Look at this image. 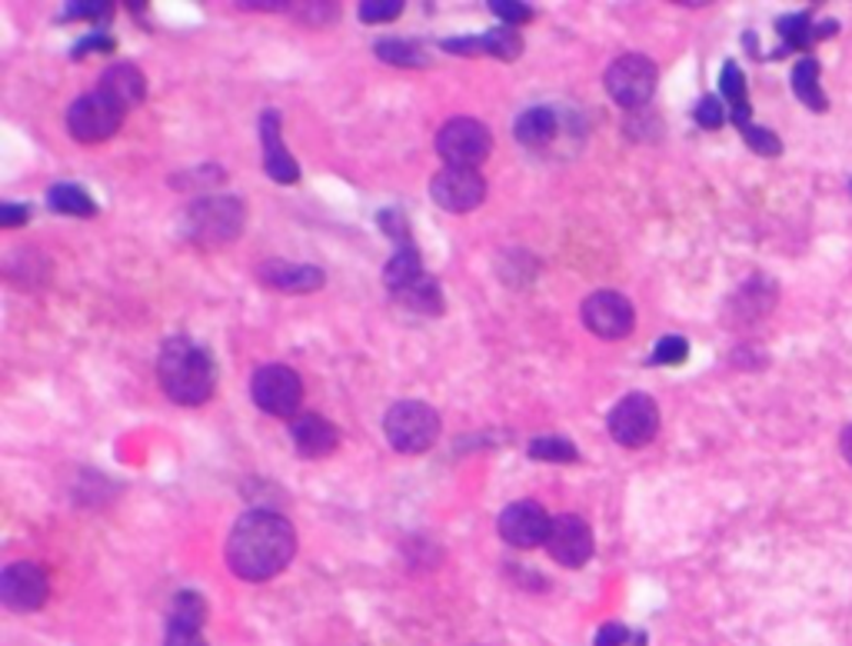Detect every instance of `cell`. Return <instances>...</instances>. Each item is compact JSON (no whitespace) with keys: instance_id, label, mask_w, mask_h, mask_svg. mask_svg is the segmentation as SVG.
<instances>
[{"instance_id":"cell-39","label":"cell","mask_w":852,"mask_h":646,"mask_svg":"<svg viewBox=\"0 0 852 646\" xmlns=\"http://www.w3.org/2000/svg\"><path fill=\"white\" fill-rule=\"evenodd\" d=\"M440 47H444V50H450V54H467V57L486 54V41H483V34H467V37H447V41H444Z\"/></svg>"},{"instance_id":"cell-5","label":"cell","mask_w":852,"mask_h":646,"mask_svg":"<svg viewBox=\"0 0 852 646\" xmlns=\"http://www.w3.org/2000/svg\"><path fill=\"white\" fill-rule=\"evenodd\" d=\"M493 150V134L476 117H453L437 134V153L447 168L476 171Z\"/></svg>"},{"instance_id":"cell-38","label":"cell","mask_w":852,"mask_h":646,"mask_svg":"<svg viewBox=\"0 0 852 646\" xmlns=\"http://www.w3.org/2000/svg\"><path fill=\"white\" fill-rule=\"evenodd\" d=\"M64 18H88V21H104L111 18V4L104 0H80V4H67Z\"/></svg>"},{"instance_id":"cell-6","label":"cell","mask_w":852,"mask_h":646,"mask_svg":"<svg viewBox=\"0 0 852 646\" xmlns=\"http://www.w3.org/2000/svg\"><path fill=\"white\" fill-rule=\"evenodd\" d=\"M250 396L253 403L270 414V417H287L293 420L300 414V403H303V380L293 367L284 364H267L253 373L250 380Z\"/></svg>"},{"instance_id":"cell-3","label":"cell","mask_w":852,"mask_h":646,"mask_svg":"<svg viewBox=\"0 0 852 646\" xmlns=\"http://www.w3.org/2000/svg\"><path fill=\"white\" fill-rule=\"evenodd\" d=\"M184 237L191 240V244L204 247V251H214V247H223L230 244V240H237L243 233V223H246V207L240 197H200L194 200L184 217Z\"/></svg>"},{"instance_id":"cell-34","label":"cell","mask_w":852,"mask_h":646,"mask_svg":"<svg viewBox=\"0 0 852 646\" xmlns=\"http://www.w3.org/2000/svg\"><path fill=\"white\" fill-rule=\"evenodd\" d=\"M626 643H633V646H643L646 643V636L640 633V636H633L630 633V626H623V623H603L600 626V633H596V639H592V646H626Z\"/></svg>"},{"instance_id":"cell-7","label":"cell","mask_w":852,"mask_h":646,"mask_svg":"<svg viewBox=\"0 0 852 646\" xmlns=\"http://www.w3.org/2000/svg\"><path fill=\"white\" fill-rule=\"evenodd\" d=\"M124 117H127V111L120 104H114L104 91H91L70 104L67 134L77 143H104L120 130Z\"/></svg>"},{"instance_id":"cell-12","label":"cell","mask_w":852,"mask_h":646,"mask_svg":"<svg viewBox=\"0 0 852 646\" xmlns=\"http://www.w3.org/2000/svg\"><path fill=\"white\" fill-rule=\"evenodd\" d=\"M550 527H553V517L537 500H517L499 514V537L517 550L546 546Z\"/></svg>"},{"instance_id":"cell-36","label":"cell","mask_w":852,"mask_h":646,"mask_svg":"<svg viewBox=\"0 0 852 646\" xmlns=\"http://www.w3.org/2000/svg\"><path fill=\"white\" fill-rule=\"evenodd\" d=\"M696 124L706 127V130H716L726 124V111H723V101L716 94H706L700 104H696Z\"/></svg>"},{"instance_id":"cell-17","label":"cell","mask_w":852,"mask_h":646,"mask_svg":"<svg viewBox=\"0 0 852 646\" xmlns=\"http://www.w3.org/2000/svg\"><path fill=\"white\" fill-rule=\"evenodd\" d=\"M257 277L284 293H313L323 287V270L310 264H287V261H267L257 267Z\"/></svg>"},{"instance_id":"cell-31","label":"cell","mask_w":852,"mask_h":646,"mask_svg":"<svg viewBox=\"0 0 852 646\" xmlns=\"http://www.w3.org/2000/svg\"><path fill=\"white\" fill-rule=\"evenodd\" d=\"M690 357V344H687V337H676V334H666L659 344H656V350H653V364H669V367H676V364H683Z\"/></svg>"},{"instance_id":"cell-14","label":"cell","mask_w":852,"mask_h":646,"mask_svg":"<svg viewBox=\"0 0 852 646\" xmlns=\"http://www.w3.org/2000/svg\"><path fill=\"white\" fill-rule=\"evenodd\" d=\"M546 553L560 563V567H586L592 556V530L579 514H560L553 517L550 527V540H546Z\"/></svg>"},{"instance_id":"cell-2","label":"cell","mask_w":852,"mask_h":646,"mask_svg":"<svg viewBox=\"0 0 852 646\" xmlns=\"http://www.w3.org/2000/svg\"><path fill=\"white\" fill-rule=\"evenodd\" d=\"M157 380L181 407H200L217 390V364L191 337H170L157 357Z\"/></svg>"},{"instance_id":"cell-40","label":"cell","mask_w":852,"mask_h":646,"mask_svg":"<svg viewBox=\"0 0 852 646\" xmlns=\"http://www.w3.org/2000/svg\"><path fill=\"white\" fill-rule=\"evenodd\" d=\"M31 220V207H24V204H0V227H8V230H14V227H21V223H27Z\"/></svg>"},{"instance_id":"cell-29","label":"cell","mask_w":852,"mask_h":646,"mask_svg":"<svg viewBox=\"0 0 852 646\" xmlns=\"http://www.w3.org/2000/svg\"><path fill=\"white\" fill-rule=\"evenodd\" d=\"M483 41H486V54L496 57V60H517L523 54V37L514 27H506V24L486 31Z\"/></svg>"},{"instance_id":"cell-23","label":"cell","mask_w":852,"mask_h":646,"mask_svg":"<svg viewBox=\"0 0 852 646\" xmlns=\"http://www.w3.org/2000/svg\"><path fill=\"white\" fill-rule=\"evenodd\" d=\"M773 300H776V287L765 280V277H752V280L739 290V297L729 303V310H733V313H742V320H756V316H762V313H770Z\"/></svg>"},{"instance_id":"cell-27","label":"cell","mask_w":852,"mask_h":646,"mask_svg":"<svg viewBox=\"0 0 852 646\" xmlns=\"http://www.w3.org/2000/svg\"><path fill=\"white\" fill-rule=\"evenodd\" d=\"M377 57L393 64V67H426V64H430V57H426V50L416 41H400V37L380 41L377 44Z\"/></svg>"},{"instance_id":"cell-13","label":"cell","mask_w":852,"mask_h":646,"mask_svg":"<svg viewBox=\"0 0 852 646\" xmlns=\"http://www.w3.org/2000/svg\"><path fill=\"white\" fill-rule=\"evenodd\" d=\"M430 197L447 214H470V210H476L486 200V181H483L480 171L444 168L430 181Z\"/></svg>"},{"instance_id":"cell-19","label":"cell","mask_w":852,"mask_h":646,"mask_svg":"<svg viewBox=\"0 0 852 646\" xmlns=\"http://www.w3.org/2000/svg\"><path fill=\"white\" fill-rule=\"evenodd\" d=\"M393 300L419 316H440L444 313V293H440V284L434 277H416L413 284L393 290Z\"/></svg>"},{"instance_id":"cell-35","label":"cell","mask_w":852,"mask_h":646,"mask_svg":"<svg viewBox=\"0 0 852 646\" xmlns=\"http://www.w3.org/2000/svg\"><path fill=\"white\" fill-rule=\"evenodd\" d=\"M380 227H383V233L393 240L396 247H400V244H413V237H410V220H406L403 210H380Z\"/></svg>"},{"instance_id":"cell-33","label":"cell","mask_w":852,"mask_h":646,"mask_svg":"<svg viewBox=\"0 0 852 646\" xmlns=\"http://www.w3.org/2000/svg\"><path fill=\"white\" fill-rule=\"evenodd\" d=\"M742 137H746V143L756 150V153H762V157H776L780 150H783V143H780V137L773 134V130H765V127H756V124H746L742 130H739Z\"/></svg>"},{"instance_id":"cell-30","label":"cell","mask_w":852,"mask_h":646,"mask_svg":"<svg viewBox=\"0 0 852 646\" xmlns=\"http://www.w3.org/2000/svg\"><path fill=\"white\" fill-rule=\"evenodd\" d=\"M719 94L726 97L729 111L749 104V101H746V77H742V70H739L733 60H729V64L723 67V73H719Z\"/></svg>"},{"instance_id":"cell-11","label":"cell","mask_w":852,"mask_h":646,"mask_svg":"<svg viewBox=\"0 0 852 646\" xmlns=\"http://www.w3.org/2000/svg\"><path fill=\"white\" fill-rule=\"evenodd\" d=\"M47 597H50V580L41 563L18 560L8 563L4 574H0V600L14 613H34L47 603Z\"/></svg>"},{"instance_id":"cell-20","label":"cell","mask_w":852,"mask_h":646,"mask_svg":"<svg viewBox=\"0 0 852 646\" xmlns=\"http://www.w3.org/2000/svg\"><path fill=\"white\" fill-rule=\"evenodd\" d=\"M556 130H560V120H556V114H553L550 107H530V111H523L520 120H517V127H514V134H517V140H520L523 147H546V143H553Z\"/></svg>"},{"instance_id":"cell-15","label":"cell","mask_w":852,"mask_h":646,"mask_svg":"<svg viewBox=\"0 0 852 646\" xmlns=\"http://www.w3.org/2000/svg\"><path fill=\"white\" fill-rule=\"evenodd\" d=\"M290 440H293V447H297L300 457H307V460H323V457H330V453L339 447V430H336L326 417H320V414H313V411H300V414L290 420Z\"/></svg>"},{"instance_id":"cell-43","label":"cell","mask_w":852,"mask_h":646,"mask_svg":"<svg viewBox=\"0 0 852 646\" xmlns=\"http://www.w3.org/2000/svg\"><path fill=\"white\" fill-rule=\"evenodd\" d=\"M839 447H842V457H845V460H849V463H852V427H849V430H845V434H842V440H839Z\"/></svg>"},{"instance_id":"cell-1","label":"cell","mask_w":852,"mask_h":646,"mask_svg":"<svg viewBox=\"0 0 852 646\" xmlns=\"http://www.w3.org/2000/svg\"><path fill=\"white\" fill-rule=\"evenodd\" d=\"M297 553V530L277 510L243 514L227 540V567L233 577L261 584L277 577Z\"/></svg>"},{"instance_id":"cell-18","label":"cell","mask_w":852,"mask_h":646,"mask_svg":"<svg viewBox=\"0 0 852 646\" xmlns=\"http://www.w3.org/2000/svg\"><path fill=\"white\" fill-rule=\"evenodd\" d=\"M101 91H104L114 104H120L124 111H130V107L143 104V97H147V77H143L134 64H114V67H107L104 77H101Z\"/></svg>"},{"instance_id":"cell-4","label":"cell","mask_w":852,"mask_h":646,"mask_svg":"<svg viewBox=\"0 0 852 646\" xmlns=\"http://www.w3.org/2000/svg\"><path fill=\"white\" fill-rule=\"evenodd\" d=\"M383 434L396 453H426L440 440V414L423 400H400L383 417Z\"/></svg>"},{"instance_id":"cell-10","label":"cell","mask_w":852,"mask_h":646,"mask_svg":"<svg viewBox=\"0 0 852 646\" xmlns=\"http://www.w3.org/2000/svg\"><path fill=\"white\" fill-rule=\"evenodd\" d=\"M583 323L600 341H626L636 327V310L617 290H596L583 300Z\"/></svg>"},{"instance_id":"cell-32","label":"cell","mask_w":852,"mask_h":646,"mask_svg":"<svg viewBox=\"0 0 852 646\" xmlns=\"http://www.w3.org/2000/svg\"><path fill=\"white\" fill-rule=\"evenodd\" d=\"M403 14V0H364L360 21L364 24H387Z\"/></svg>"},{"instance_id":"cell-26","label":"cell","mask_w":852,"mask_h":646,"mask_svg":"<svg viewBox=\"0 0 852 646\" xmlns=\"http://www.w3.org/2000/svg\"><path fill=\"white\" fill-rule=\"evenodd\" d=\"M776 31H780V37L786 41V47H809L816 37L832 34L836 24L813 27V18H809V14H790V18H780V21H776Z\"/></svg>"},{"instance_id":"cell-21","label":"cell","mask_w":852,"mask_h":646,"mask_svg":"<svg viewBox=\"0 0 852 646\" xmlns=\"http://www.w3.org/2000/svg\"><path fill=\"white\" fill-rule=\"evenodd\" d=\"M207 620V603L197 590H184L174 597L166 610V630H181V633H200Z\"/></svg>"},{"instance_id":"cell-24","label":"cell","mask_w":852,"mask_h":646,"mask_svg":"<svg viewBox=\"0 0 852 646\" xmlns=\"http://www.w3.org/2000/svg\"><path fill=\"white\" fill-rule=\"evenodd\" d=\"M416 277H423L419 251H416V244H400L393 251V257L387 261V267H383V280H387L390 290H400V287L413 284Z\"/></svg>"},{"instance_id":"cell-25","label":"cell","mask_w":852,"mask_h":646,"mask_svg":"<svg viewBox=\"0 0 852 646\" xmlns=\"http://www.w3.org/2000/svg\"><path fill=\"white\" fill-rule=\"evenodd\" d=\"M47 204H50V210L67 214V217H94L97 214L94 197L83 187H73V184H54L47 191Z\"/></svg>"},{"instance_id":"cell-9","label":"cell","mask_w":852,"mask_h":646,"mask_svg":"<svg viewBox=\"0 0 852 646\" xmlns=\"http://www.w3.org/2000/svg\"><path fill=\"white\" fill-rule=\"evenodd\" d=\"M610 437L620 447H646L659 430V407L649 393H626L610 411Z\"/></svg>"},{"instance_id":"cell-8","label":"cell","mask_w":852,"mask_h":646,"mask_svg":"<svg viewBox=\"0 0 852 646\" xmlns=\"http://www.w3.org/2000/svg\"><path fill=\"white\" fill-rule=\"evenodd\" d=\"M656 80H659V70L649 57L643 54H623L610 64L607 70V94L626 107V111H640L653 101L656 94Z\"/></svg>"},{"instance_id":"cell-22","label":"cell","mask_w":852,"mask_h":646,"mask_svg":"<svg viewBox=\"0 0 852 646\" xmlns=\"http://www.w3.org/2000/svg\"><path fill=\"white\" fill-rule=\"evenodd\" d=\"M819 60L816 57H803L796 67H793V91L796 97L809 107V111H826L829 101L822 94V84H819Z\"/></svg>"},{"instance_id":"cell-41","label":"cell","mask_w":852,"mask_h":646,"mask_svg":"<svg viewBox=\"0 0 852 646\" xmlns=\"http://www.w3.org/2000/svg\"><path fill=\"white\" fill-rule=\"evenodd\" d=\"M91 50H114V41L104 37V34H91V37H83V41L73 47V57H83V54H91Z\"/></svg>"},{"instance_id":"cell-16","label":"cell","mask_w":852,"mask_h":646,"mask_svg":"<svg viewBox=\"0 0 852 646\" xmlns=\"http://www.w3.org/2000/svg\"><path fill=\"white\" fill-rule=\"evenodd\" d=\"M261 143H264V171L277 184H297L300 181V164L287 153L284 137H280V114L264 111L261 114Z\"/></svg>"},{"instance_id":"cell-28","label":"cell","mask_w":852,"mask_h":646,"mask_svg":"<svg viewBox=\"0 0 852 646\" xmlns=\"http://www.w3.org/2000/svg\"><path fill=\"white\" fill-rule=\"evenodd\" d=\"M530 457H533V460H546V463H576V460H579V450H576V443L566 440V437L543 434V437H533Z\"/></svg>"},{"instance_id":"cell-37","label":"cell","mask_w":852,"mask_h":646,"mask_svg":"<svg viewBox=\"0 0 852 646\" xmlns=\"http://www.w3.org/2000/svg\"><path fill=\"white\" fill-rule=\"evenodd\" d=\"M490 11L499 14V18L506 21V27L523 24V21L533 18V8H530V4H520V0H490Z\"/></svg>"},{"instance_id":"cell-42","label":"cell","mask_w":852,"mask_h":646,"mask_svg":"<svg viewBox=\"0 0 852 646\" xmlns=\"http://www.w3.org/2000/svg\"><path fill=\"white\" fill-rule=\"evenodd\" d=\"M163 646H207L200 633H181V630H166Z\"/></svg>"}]
</instances>
